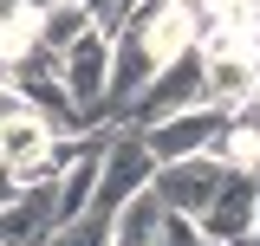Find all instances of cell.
I'll use <instances>...</instances> for the list:
<instances>
[{"label": "cell", "mask_w": 260, "mask_h": 246, "mask_svg": "<svg viewBox=\"0 0 260 246\" xmlns=\"http://www.w3.org/2000/svg\"><path fill=\"white\" fill-rule=\"evenodd\" d=\"M20 13H26L20 0H0V20H20Z\"/></svg>", "instance_id": "16"}, {"label": "cell", "mask_w": 260, "mask_h": 246, "mask_svg": "<svg viewBox=\"0 0 260 246\" xmlns=\"http://www.w3.org/2000/svg\"><path fill=\"white\" fill-rule=\"evenodd\" d=\"M104 78H111V32L85 26L59 52V85H65V104L78 110V123L104 117Z\"/></svg>", "instance_id": "1"}, {"label": "cell", "mask_w": 260, "mask_h": 246, "mask_svg": "<svg viewBox=\"0 0 260 246\" xmlns=\"http://www.w3.org/2000/svg\"><path fill=\"white\" fill-rule=\"evenodd\" d=\"M32 104H26V91L13 85V78H0V123H13V117H26Z\"/></svg>", "instance_id": "14"}, {"label": "cell", "mask_w": 260, "mask_h": 246, "mask_svg": "<svg viewBox=\"0 0 260 246\" xmlns=\"http://www.w3.org/2000/svg\"><path fill=\"white\" fill-rule=\"evenodd\" d=\"M260 97V52L254 39H228V46H202V104H247Z\"/></svg>", "instance_id": "4"}, {"label": "cell", "mask_w": 260, "mask_h": 246, "mask_svg": "<svg viewBox=\"0 0 260 246\" xmlns=\"http://www.w3.org/2000/svg\"><path fill=\"white\" fill-rule=\"evenodd\" d=\"M150 175H156V162H150V149H143V136L137 130H117L111 143H104V155H98V188H91V208H104V214H117L137 188H150Z\"/></svg>", "instance_id": "5"}, {"label": "cell", "mask_w": 260, "mask_h": 246, "mask_svg": "<svg viewBox=\"0 0 260 246\" xmlns=\"http://www.w3.org/2000/svg\"><path fill=\"white\" fill-rule=\"evenodd\" d=\"M156 246H215V240H208L189 214H162V240Z\"/></svg>", "instance_id": "13"}, {"label": "cell", "mask_w": 260, "mask_h": 246, "mask_svg": "<svg viewBox=\"0 0 260 246\" xmlns=\"http://www.w3.org/2000/svg\"><path fill=\"white\" fill-rule=\"evenodd\" d=\"M13 194H20V182H13V169H7V162H0V208H7V201H13Z\"/></svg>", "instance_id": "15"}, {"label": "cell", "mask_w": 260, "mask_h": 246, "mask_svg": "<svg viewBox=\"0 0 260 246\" xmlns=\"http://www.w3.org/2000/svg\"><path fill=\"white\" fill-rule=\"evenodd\" d=\"M189 104H202V59H195V52H182V59H169L156 78L143 85V91L130 97L124 117L137 123V130H150V123L176 117V110H189Z\"/></svg>", "instance_id": "6"}, {"label": "cell", "mask_w": 260, "mask_h": 246, "mask_svg": "<svg viewBox=\"0 0 260 246\" xmlns=\"http://www.w3.org/2000/svg\"><path fill=\"white\" fill-rule=\"evenodd\" d=\"M254 214H260V175H228L215 188V201L195 214V227L215 246H228V240H247L254 233Z\"/></svg>", "instance_id": "7"}, {"label": "cell", "mask_w": 260, "mask_h": 246, "mask_svg": "<svg viewBox=\"0 0 260 246\" xmlns=\"http://www.w3.org/2000/svg\"><path fill=\"white\" fill-rule=\"evenodd\" d=\"M52 136H59V130L39 117V110H26V117H13V123H0V162H7V169H20V162H32Z\"/></svg>", "instance_id": "10"}, {"label": "cell", "mask_w": 260, "mask_h": 246, "mask_svg": "<svg viewBox=\"0 0 260 246\" xmlns=\"http://www.w3.org/2000/svg\"><path fill=\"white\" fill-rule=\"evenodd\" d=\"M46 246H111V214H104V208H85L78 220L52 227V240H46Z\"/></svg>", "instance_id": "12"}, {"label": "cell", "mask_w": 260, "mask_h": 246, "mask_svg": "<svg viewBox=\"0 0 260 246\" xmlns=\"http://www.w3.org/2000/svg\"><path fill=\"white\" fill-rule=\"evenodd\" d=\"M26 13H46V7H65V0H20Z\"/></svg>", "instance_id": "17"}, {"label": "cell", "mask_w": 260, "mask_h": 246, "mask_svg": "<svg viewBox=\"0 0 260 246\" xmlns=\"http://www.w3.org/2000/svg\"><path fill=\"white\" fill-rule=\"evenodd\" d=\"M228 110L221 104H189V110H176V117H162L150 123V130H137L143 136V149H150V162H176V155H202V149H215L228 136Z\"/></svg>", "instance_id": "3"}, {"label": "cell", "mask_w": 260, "mask_h": 246, "mask_svg": "<svg viewBox=\"0 0 260 246\" xmlns=\"http://www.w3.org/2000/svg\"><path fill=\"white\" fill-rule=\"evenodd\" d=\"M52 227H59V214H52V182H26L0 208V246H46Z\"/></svg>", "instance_id": "8"}, {"label": "cell", "mask_w": 260, "mask_h": 246, "mask_svg": "<svg viewBox=\"0 0 260 246\" xmlns=\"http://www.w3.org/2000/svg\"><path fill=\"white\" fill-rule=\"evenodd\" d=\"M234 169H228L215 149H202V155H176V162H156V175H150V194L162 201V214H202L208 201H215V188L228 182Z\"/></svg>", "instance_id": "2"}, {"label": "cell", "mask_w": 260, "mask_h": 246, "mask_svg": "<svg viewBox=\"0 0 260 246\" xmlns=\"http://www.w3.org/2000/svg\"><path fill=\"white\" fill-rule=\"evenodd\" d=\"M85 26H98V20L85 13V7H78V0H65V7H46V13H32V39H39L46 52H65V46H72V39H78Z\"/></svg>", "instance_id": "11"}, {"label": "cell", "mask_w": 260, "mask_h": 246, "mask_svg": "<svg viewBox=\"0 0 260 246\" xmlns=\"http://www.w3.org/2000/svg\"><path fill=\"white\" fill-rule=\"evenodd\" d=\"M156 240H162V201L150 188H137L111 214V246H156Z\"/></svg>", "instance_id": "9"}]
</instances>
